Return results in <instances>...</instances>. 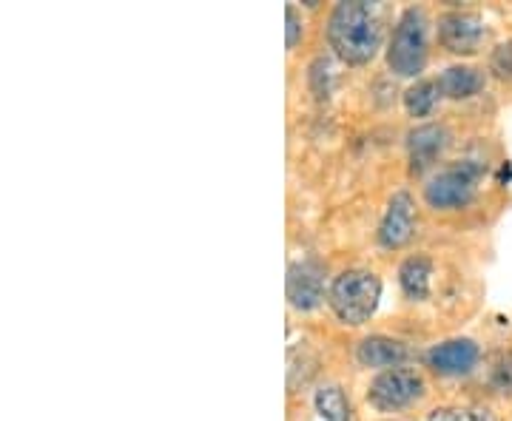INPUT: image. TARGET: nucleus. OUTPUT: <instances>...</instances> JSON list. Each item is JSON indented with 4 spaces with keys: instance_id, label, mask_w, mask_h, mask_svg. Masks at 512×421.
Wrapping results in <instances>:
<instances>
[{
    "instance_id": "obj_1",
    "label": "nucleus",
    "mask_w": 512,
    "mask_h": 421,
    "mask_svg": "<svg viewBox=\"0 0 512 421\" xmlns=\"http://www.w3.org/2000/svg\"><path fill=\"white\" fill-rule=\"evenodd\" d=\"M384 40V26L373 3L345 0L336 3L328 18V43L333 55L348 66H367L379 55Z\"/></svg>"
},
{
    "instance_id": "obj_2",
    "label": "nucleus",
    "mask_w": 512,
    "mask_h": 421,
    "mask_svg": "<svg viewBox=\"0 0 512 421\" xmlns=\"http://www.w3.org/2000/svg\"><path fill=\"white\" fill-rule=\"evenodd\" d=\"M387 69L396 77H416L421 80V72L427 69L430 60V18L421 6H407L393 32L387 40Z\"/></svg>"
},
{
    "instance_id": "obj_3",
    "label": "nucleus",
    "mask_w": 512,
    "mask_h": 421,
    "mask_svg": "<svg viewBox=\"0 0 512 421\" xmlns=\"http://www.w3.org/2000/svg\"><path fill=\"white\" fill-rule=\"evenodd\" d=\"M382 299V279L370 268H348L336 274L328 285L330 313L350 328L365 325L376 313Z\"/></svg>"
},
{
    "instance_id": "obj_4",
    "label": "nucleus",
    "mask_w": 512,
    "mask_h": 421,
    "mask_svg": "<svg viewBox=\"0 0 512 421\" xmlns=\"http://www.w3.org/2000/svg\"><path fill=\"white\" fill-rule=\"evenodd\" d=\"M478 180H481V165L473 160L447 165L427 177L421 191L424 205L433 211H461L476 200Z\"/></svg>"
},
{
    "instance_id": "obj_5",
    "label": "nucleus",
    "mask_w": 512,
    "mask_h": 421,
    "mask_svg": "<svg viewBox=\"0 0 512 421\" xmlns=\"http://www.w3.org/2000/svg\"><path fill=\"white\" fill-rule=\"evenodd\" d=\"M427 396V379L416 367L382 370L367 385V404L379 413H399Z\"/></svg>"
},
{
    "instance_id": "obj_6",
    "label": "nucleus",
    "mask_w": 512,
    "mask_h": 421,
    "mask_svg": "<svg viewBox=\"0 0 512 421\" xmlns=\"http://www.w3.org/2000/svg\"><path fill=\"white\" fill-rule=\"evenodd\" d=\"M436 35H439V46L444 52L458 57H470L481 52V46L487 40V23L476 12L450 9V12L439 15Z\"/></svg>"
},
{
    "instance_id": "obj_7",
    "label": "nucleus",
    "mask_w": 512,
    "mask_h": 421,
    "mask_svg": "<svg viewBox=\"0 0 512 421\" xmlns=\"http://www.w3.org/2000/svg\"><path fill=\"white\" fill-rule=\"evenodd\" d=\"M453 143V134L444 123H421L416 129L407 131V163H410V174L421 177L424 171H430L447 154V148Z\"/></svg>"
},
{
    "instance_id": "obj_8",
    "label": "nucleus",
    "mask_w": 512,
    "mask_h": 421,
    "mask_svg": "<svg viewBox=\"0 0 512 421\" xmlns=\"http://www.w3.org/2000/svg\"><path fill=\"white\" fill-rule=\"evenodd\" d=\"M424 362L441 379H461L478 367L481 348L467 336H456V339H444L439 345H433L424 353Z\"/></svg>"
},
{
    "instance_id": "obj_9",
    "label": "nucleus",
    "mask_w": 512,
    "mask_h": 421,
    "mask_svg": "<svg viewBox=\"0 0 512 421\" xmlns=\"http://www.w3.org/2000/svg\"><path fill=\"white\" fill-rule=\"evenodd\" d=\"M416 225H419V217H416V200L410 191H396L382 211V220H379V231H376V239L379 245L393 251V248H404L413 234H416Z\"/></svg>"
},
{
    "instance_id": "obj_10",
    "label": "nucleus",
    "mask_w": 512,
    "mask_h": 421,
    "mask_svg": "<svg viewBox=\"0 0 512 421\" xmlns=\"http://www.w3.org/2000/svg\"><path fill=\"white\" fill-rule=\"evenodd\" d=\"M288 302L293 311L311 313L322 302H328L325 268L313 259H299L288 268Z\"/></svg>"
},
{
    "instance_id": "obj_11",
    "label": "nucleus",
    "mask_w": 512,
    "mask_h": 421,
    "mask_svg": "<svg viewBox=\"0 0 512 421\" xmlns=\"http://www.w3.org/2000/svg\"><path fill=\"white\" fill-rule=\"evenodd\" d=\"M410 356V348L404 345L402 339H393V336H384V333H373L365 336L359 345H356V362L367 370H393V367H404Z\"/></svg>"
},
{
    "instance_id": "obj_12",
    "label": "nucleus",
    "mask_w": 512,
    "mask_h": 421,
    "mask_svg": "<svg viewBox=\"0 0 512 421\" xmlns=\"http://www.w3.org/2000/svg\"><path fill=\"white\" fill-rule=\"evenodd\" d=\"M436 83H439L441 100H473L484 92L487 74H484V69L470 66V63H453L447 69H441Z\"/></svg>"
},
{
    "instance_id": "obj_13",
    "label": "nucleus",
    "mask_w": 512,
    "mask_h": 421,
    "mask_svg": "<svg viewBox=\"0 0 512 421\" xmlns=\"http://www.w3.org/2000/svg\"><path fill=\"white\" fill-rule=\"evenodd\" d=\"M433 274H436L433 259L424 254H413L399 265V288L410 302H424L433 288Z\"/></svg>"
},
{
    "instance_id": "obj_14",
    "label": "nucleus",
    "mask_w": 512,
    "mask_h": 421,
    "mask_svg": "<svg viewBox=\"0 0 512 421\" xmlns=\"http://www.w3.org/2000/svg\"><path fill=\"white\" fill-rule=\"evenodd\" d=\"M441 92L436 77L433 80H416L407 92H404V111L413 117V120H421V117H430L436 106H439Z\"/></svg>"
},
{
    "instance_id": "obj_15",
    "label": "nucleus",
    "mask_w": 512,
    "mask_h": 421,
    "mask_svg": "<svg viewBox=\"0 0 512 421\" xmlns=\"http://www.w3.org/2000/svg\"><path fill=\"white\" fill-rule=\"evenodd\" d=\"M313 404H316V413L325 421H350L353 416V407H350V399L345 396V390L339 385H322L313 396Z\"/></svg>"
},
{
    "instance_id": "obj_16",
    "label": "nucleus",
    "mask_w": 512,
    "mask_h": 421,
    "mask_svg": "<svg viewBox=\"0 0 512 421\" xmlns=\"http://www.w3.org/2000/svg\"><path fill=\"white\" fill-rule=\"evenodd\" d=\"M427 421H498L495 413L484 404H456V407H436Z\"/></svg>"
},
{
    "instance_id": "obj_17",
    "label": "nucleus",
    "mask_w": 512,
    "mask_h": 421,
    "mask_svg": "<svg viewBox=\"0 0 512 421\" xmlns=\"http://www.w3.org/2000/svg\"><path fill=\"white\" fill-rule=\"evenodd\" d=\"M490 385L498 393H512V353H501L490 367Z\"/></svg>"
},
{
    "instance_id": "obj_18",
    "label": "nucleus",
    "mask_w": 512,
    "mask_h": 421,
    "mask_svg": "<svg viewBox=\"0 0 512 421\" xmlns=\"http://www.w3.org/2000/svg\"><path fill=\"white\" fill-rule=\"evenodd\" d=\"M490 72L501 80H510L512 77V40L507 43H498L490 55Z\"/></svg>"
},
{
    "instance_id": "obj_19",
    "label": "nucleus",
    "mask_w": 512,
    "mask_h": 421,
    "mask_svg": "<svg viewBox=\"0 0 512 421\" xmlns=\"http://www.w3.org/2000/svg\"><path fill=\"white\" fill-rule=\"evenodd\" d=\"M285 46H288V52L296 49L299 43H302V37H305V20H302V12L296 9V6H288L285 9Z\"/></svg>"
}]
</instances>
